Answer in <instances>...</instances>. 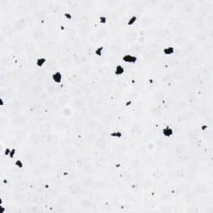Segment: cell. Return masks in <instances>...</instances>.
Segmentation results:
<instances>
[{
    "label": "cell",
    "instance_id": "obj_1",
    "mask_svg": "<svg viewBox=\"0 0 213 213\" xmlns=\"http://www.w3.org/2000/svg\"><path fill=\"white\" fill-rule=\"evenodd\" d=\"M138 56L136 54H132V53H125L122 56L121 60L123 62L128 63V64H136L138 62Z\"/></svg>",
    "mask_w": 213,
    "mask_h": 213
},
{
    "label": "cell",
    "instance_id": "obj_2",
    "mask_svg": "<svg viewBox=\"0 0 213 213\" xmlns=\"http://www.w3.org/2000/svg\"><path fill=\"white\" fill-rule=\"evenodd\" d=\"M161 134L166 138H172L174 136V129L172 128V126L166 125L161 127Z\"/></svg>",
    "mask_w": 213,
    "mask_h": 213
},
{
    "label": "cell",
    "instance_id": "obj_3",
    "mask_svg": "<svg viewBox=\"0 0 213 213\" xmlns=\"http://www.w3.org/2000/svg\"><path fill=\"white\" fill-rule=\"evenodd\" d=\"M51 78H52V82L57 85L61 84L63 81V75L60 71H55L51 75Z\"/></svg>",
    "mask_w": 213,
    "mask_h": 213
},
{
    "label": "cell",
    "instance_id": "obj_4",
    "mask_svg": "<svg viewBox=\"0 0 213 213\" xmlns=\"http://www.w3.org/2000/svg\"><path fill=\"white\" fill-rule=\"evenodd\" d=\"M126 73V68L122 64L118 63V64H116L115 66L114 70H113V73L116 77H121V76H123Z\"/></svg>",
    "mask_w": 213,
    "mask_h": 213
},
{
    "label": "cell",
    "instance_id": "obj_5",
    "mask_svg": "<svg viewBox=\"0 0 213 213\" xmlns=\"http://www.w3.org/2000/svg\"><path fill=\"white\" fill-rule=\"evenodd\" d=\"M175 51H176V47L174 46H166L162 48V54L166 57H169V56H172L175 53Z\"/></svg>",
    "mask_w": 213,
    "mask_h": 213
},
{
    "label": "cell",
    "instance_id": "obj_6",
    "mask_svg": "<svg viewBox=\"0 0 213 213\" xmlns=\"http://www.w3.org/2000/svg\"><path fill=\"white\" fill-rule=\"evenodd\" d=\"M123 132L122 131L120 130H114L112 131L111 132L109 133V137L113 139H116V140H119V139H122L123 137Z\"/></svg>",
    "mask_w": 213,
    "mask_h": 213
},
{
    "label": "cell",
    "instance_id": "obj_7",
    "mask_svg": "<svg viewBox=\"0 0 213 213\" xmlns=\"http://www.w3.org/2000/svg\"><path fill=\"white\" fill-rule=\"evenodd\" d=\"M47 58L45 57H38L35 59V65L38 68H43L47 63Z\"/></svg>",
    "mask_w": 213,
    "mask_h": 213
},
{
    "label": "cell",
    "instance_id": "obj_8",
    "mask_svg": "<svg viewBox=\"0 0 213 213\" xmlns=\"http://www.w3.org/2000/svg\"><path fill=\"white\" fill-rule=\"evenodd\" d=\"M137 20H138V16L137 15V14H132V15H131L130 17L128 18L127 21V27L134 26L136 23H137Z\"/></svg>",
    "mask_w": 213,
    "mask_h": 213
},
{
    "label": "cell",
    "instance_id": "obj_9",
    "mask_svg": "<svg viewBox=\"0 0 213 213\" xmlns=\"http://www.w3.org/2000/svg\"><path fill=\"white\" fill-rule=\"evenodd\" d=\"M104 50H105V47L103 45H101L98 47H96L94 48V55L96 57H101L104 53Z\"/></svg>",
    "mask_w": 213,
    "mask_h": 213
},
{
    "label": "cell",
    "instance_id": "obj_10",
    "mask_svg": "<svg viewBox=\"0 0 213 213\" xmlns=\"http://www.w3.org/2000/svg\"><path fill=\"white\" fill-rule=\"evenodd\" d=\"M98 22L101 25H103V26L104 25H107V23H108V17L106 16L105 13H102V14L99 15Z\"/></svg>",
    "mask_w": 213,
    "mask_h": 213
},
{
    "label": "cell",
    "instance_id": "obj_11",
    "mask_svg": "<svg viewBox=\"0 0 213 213\" xmlns=\"http://www.w3.org/2000/svg\"><path fill=\"white\" fill-rule=\"evenodd\" d=\"M13 165L18 169H23V168H24V162H23V160H21V159H16L14 162H13Z\"/></svg>",
    "mask_w": 213,
    "mask_h": 213
},
{
    "label": "cell",
    "instance_id": "obj_12",
    "mask_svg": "<svg viewBox=\"0 0 213 213\" xmlns=\"http://www.w3.org/2000/svg\"><path fill=\"white\" fill-rule=\"evenodd\" d=\"M17 151H18V149H17L16 147H11L10 153H9V155L8 156L9 160H13V159L15 158Z\"/></svg>",
    "mask_w": 213,
    "mask_h": 213
},
{
    "label": "cell",
    "instance_id": "obj_13",
    "mask_svg": "<svg viewBox=\"0 0 213 213\" xmlns=\"http://www.w3.org/2000/svg\"><path fill=\"white\" fill-rule=\"evenodd\" d=\"M62 16H63L64 19H66L67 21H71L73 18V14H72L71 13H69V12H65V11H64V13H62Z\"/></svg>",
    "mask_w": 213,
    "mask_h": 213
},
{
    "label": "cell",
    "instance_id": "obj_14",
    "mask_svg": "<svg viewBox=\"0 0 213 213\" xmlns=\"http://www.w3.org/2000/svg\"><path fill=\"white\" fill-rule=\"evenodd\" d=\"M209 127H210V126H209L207 123H202V124H201V126H200V131H201L202 132H206L207 131Z\"/></svg>",
    "mask_w": 213,
    "mask_h": 213
},
{
    "label": "cell",
    "instance_id": "obj_15",
    "mask_svg": "<svg viewBox=\"0 0 213 213\" xmlns=\"http://www.w3.org/2000/svg\"><path fill=\"white\" fill-rule=\"evenodd\" d=\"M10 151H11V147H9V146H7V147H5V148H4V156H8L9 153H10Z\"/></svg>",
    "mask_w": 213,
    "mask_h": 213
}]
</instances>
